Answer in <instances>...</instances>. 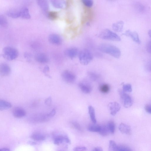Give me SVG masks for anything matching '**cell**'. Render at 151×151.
Segmentation results:
<instances>
[{
	"label": "cell",
	"instance_id": "6da1fadb",
	"mask_svg": "<svg viewBox=\"0 0 151 151\" xmlns=\"http://www.w3.org/2000/svg\"><path fill=\"white\" fill-rule=\"evenodd\" d=\"M98 48L101 51L117 58H119L121 55L120 50L116 46L111 44H101L99 45Z\"/></svg>",
	"mask_w": 151,
	"mask_h": 151
},
{
	"label": "cell",
	"instance_id": "7a4b0ae2",
	"mask_svg": "<svg viewBox=\"0 0 151 151\" xmlns=\"http://www.w3.org/2000/svg\"><path fill=\"white\" fill-rule=\"evenodd\" d=\"M100 38L104 40L119 41L121 40L120 37L116 34L108 29H105L101 32L98 35Z\"/></svg>",
	"mask_w": 151,
	"mask_h": 151
},
{
	"label": "cell",
	"instance_id": "3957f363",
	"mask_svg": "<svg viewBox=\"0 0 151 151\" xmlns=\"http://www.w3.org/2000/svg\"><path fill=\"white\" fill-rule=\"evenodd\" d=\"M78 55L80 62L83 65L88 64L93 58L91 52L87 49H84L81 50L79 52Z\"/></svg>",
	"mask_w": 151,
	"mask_h": 151
},
{
	"label": "cell",
	"instance_id": "277c9868",
	"mask_svg": "<svg viewBox=\"0 0 151 151\" xmlns=\"http://www.w3.org/2000/svg\"><path fill=\"white\" fill-rule=\"evenodd\" d=\"M3 56L7 60H13L18 56L19 52L16 48L10 46L5 47L3 49Z\"/></svg>",
	"mask_w": 151,
	"mask_h": 151
},
{
	"label": "cell",
	"instance_id": "5b68a950",
	"mask_svg": "<svg viewBox=\"0 0 151 151\" xmlns=\"http://www.w3.org/2000/svg\"><path fill=\"white\" fill-rule=\"evenodd\" d=\"M61 75L63 80L68 83H73L76 79V76L75 73L68 70H64Z\"/></svg>",
	"mask_w": 151,
	"mask_h": 151
},
{
	"label": "cell",
	"instance_id": "8992f818",
	"mask_svg": "<svg viewBox=\"0 0 151 151\" xmlns=\"http://www.w3.org/2000/svg\"><path fill=\"white\" fill-rule=\"evenodd\" d=\"M120 94L123 101L124 106L126 108L130 107L133 103L131 97L123 91L120 92Z\"/></svg>",
	"mask_w": 151,
	"mask_h": 151
},
{
	"label": "cell",
	"instance_id": "52a82bcc",
	"mask_svg": "<svg viewBox=\"0 0 151 151\" xmlns=\"http://www.w3.org/2000/svg\"><path fill=\"white\" fill-rule=\"evenodd\" d=\"M108 108L110 114L112 116H115L120 110L121 106L118 103L113 102L109 104Z\"/></svg>",
	"mask_w": 151,
	"mask_h": 151
},
{
	"label": "cell",
	"instance_id": "ba28073f",
	"mask_svg": "<svg viewBox=\"0 0 151 151\" xmlns=\"http://www.w3.org/2000/svg\"><path fill=\"white\" fill-rule=\"evenodd\" d=\"M122 35L130 37L134 42L138 44H139L141 43L138 35L136 31H132L130 30H127Z\"/></svg>",
	"mask_w": 151,
	"mask_h": 151
},
{
	"label": "cell",
	"instance_id": "9c48e42d",
	"mask_svg": "<svg viewBox=\"0 0 151 151\" xmlns=\"http://www.w3.org/2000/svg\"><path fill=\"white\" fill-rule=\"evenodd\" d=\"M11 72V68L7 64L2 63L0 65V75L1 76H8Z\"/></svg>",
	"mask_w": 151,
	"mask_h": 151
},
{
	"label": "cell",
	"instance_id": "30bf717a",
	"mask_svg": "<svg viewBox=\"0 0 151 151\" xmlns=\"http://www.w3.org/2000/svg\"><path fill=\"white\" fill-rule=\"evenodd\" d=\"M12 114L14 116L15 118H21L26 115V112L23 108L17 107L13 109Z\"/></svg>",
	"mask_w": 151,
	"mask_h": 151
},
{
	"label": "cell",
	"instance_id": "8fae6325",
	"mask_svg": "<svg viewBox=\"0 0 151 151\" xmlns=\"http://www.w3.org/2000/svg\"><path fill=\"white\" fill-rule=\"evenodd\" d=\"M49 41L52 44L59 45L62 43V39L59 35L55 34L50 35L48 38Z\"/></svg>",
	"mask_w": 151,
	"mask_h": 151
},
{
	"label": "cell",
	"instance_id": "7c38bea8",
	"mask_svg": "<svg viewBox=\"0 0 151 151\" xmlns=\"http://www.w3.org/2000/svg\"><path fill=\"white\" fill-rule=\"evenodd\" d=\"M66 55L73 59L75 58L79 53L78 49L75 47H71L66 49L64 52Z\"/></svg>",
	"mask_w": 151,
	"mask_h": 151
},
{
	"label": "cell",
	"instance_id": "4fadbf2b",
	"mask_svg": "<svg viewBox=\"0 0 151 151\" xmlns=\"http://www.w3.org/2000/svg\"><path fill=\"white\" fill-rule=\"evenodd\" d=\"M64 142L70 143V141L69 139L66 136L59 135L56 137L54 139V143L55 145H59Z\"/></svg>",
	"mask_w": 151,
	"mask_h": 151
},
{
	"label": "cell",
	"instance_id": "5bb4252c",
	"mask_svg": "<svg viewBox=\"0 0 151 151\" xmlns=\"http://www.w3.org/2000/svg\"><path fill=\"white\" fill-rule=\"evenodd\" d=\"M50 118L47 114H41L34 115L31 119L35 122H44L48 121Z\"/></svg>",
	"mask_w": 151,
	"mask_h": 151
},
{
	"label": "cell",
	"instance_id": "9a60e30c",
	"mask_svg": "<svg viewBox=\"0 0 151 151\" xmlns=\"http://www.w3.org/2000/svg\"><path fill=\"white\" fill-rule=\"evenodd\" d=\"M119 131L122 133L127 134H130L131 130L130 127L128 125L123 123H121L119 127Z\"/></svg>",
	"mask_w": 151,
	"mask_h": 151
},
{
	"label": "cell",
	"instance_id": "2e32d148",
	"mask_svg": "<svg viewBox=\"0 0 151 151\" xmlns=\"http://www.w3.org/2000/svg\"><path fill=\"white\" fill-rule=\"evenodd\" d=\"M35 59L38 62L41 63H45L48 62L49 59L47 55L44 53H40L37 54Z\"/></svg>",
	"mask_w": 151,
	"mask_h": 151
},
{
	"label": "cell",
	"instance_id": "e0dca14e",
	"mask_svg": "<svg viewBox=\"0 0 151 151\" xmlns=\"http://www.w3.org/2000/svg\"><path fill=\"white\" fill-rule=\"evenodd\" d=\"M124 25V22L122 20L119 21L113 24L112 27L114 31L120 32L122 31Z\"/></svg>",
	"mask_w": 151,
	"mask_h": 151
},
{
	"label": "cell",
	"instance_id": "ac0fdd59",
	"mask_svg": "<svg viewBox=\"0 0 151 151\" xmlns=\"http://www.w3.org/2000/svg\"><path fill=\"white\" fill-rule=\"evenodd\" d=\"M20 17L26 19H29L31 17L29 10L26 7H23L19 10Z\"/></svg>",
	"mask_w": 151,
	"mask_h": 151
},
{
	"label": "cell",
	"instance_id": "d6986e66",
	"mask_svg": "<svg viewBox=\"0 0 151 151\" xmlns=\"http://www.w3.org/2000/svg\"><path fill=\"white\" fill-rule=\"evenodd\" d=\"M12 106L10 102L4 100L0 99V111L8 109Z\"/></svg>",
	"mask_w": 151,
	"mask_h": 151
},
{
	"label": "cell",
	"instance_id": "ffe728a7",
	"mask_svg": "<svg viewBox=\"0 0 151 151\" xmlns=\"http://www.w3.org/2000/svg\"><path fill=\"white\" fill-rule=\"evenodd\" d=\"M79 86L81 91L85 93H90L92 90V88L89 85L82 83L79 84Z\"/></svg>",
	"mask_w": 151,
	"mask_h": 151
},
{
	"label": "cell",
	"instance_id": "44dd1931",
	"mask_svg": "<svg viewBox=\"0 0 151 151\" xmlns=\"http://www.w3.org/2000/svg\"><path fill=\"white\" fill-rule=\"evenodd\" d=\"M31 138L36 141H42L45 139V136L43 134L37 132L33 133L31 136Z\"/></svg>",
	"mask_w": 151,
	"mask_h": 151
},
{
	"label": "cell",
	"instance_id": "7402d4cb",
	"mask_svg": "<svg viewBox=\"0 0 151 151\" xmlns=\"http://www.w3.org/2000/svg\"><path fill=\"white\" fill-rule=\"evenodd\" d=\"M52 3L54 7L57 8H63L65 5V1L62 0L52 1Z\"/></svg>",
	"mask_w": 151,
	"mask_h": 151
},
{
	"label": "cell",
	"instance_id": "603a6c76",
	"mask_svg": "<svg viewBox=\"0 0 151 151\" xmlns=\"http://www.w3.org/2000/svg\"><path fill=\"white\" fill-rule=\"evenodd\" d=\"M101 127V125L91 124L89 125L88 126V129L90 132H97L99 133L100 131Z\"/></svg>",
	"mask_w": 151,
	"mask_h": 151
},
{
	"label": "cell",
	"instance_id": "cb8c5ba5",
	"mask_svg": "<svg viewBox=\"0 0 151 151\" xmlns=\"http://www.w3.org/2000/svg\"><path fill=\"white\" fill-rule=\"evenodd\" d=\"M88 109L89 114L92 121L93 123L96 124V121L94 108L91 106H89L88 107Z\"/></svg>",
	"mask_w": 151,
	"mask_h": 151
},
{
	"label": "cell",
	"instance_id": "d4e9b609",
	"mask_svg": "<svg viewBox=\"0 0 151 151\" xmlns=\"http://www.w3.org/2000/svg\"><path fill=\"white\" fill-rule=\"evenodd\" d=\"M108 151H118V147L113 140H110L109 142Z\"/></svg>",
	"mask_w": 151,
	"mask_h": 151
},
{
	"label": "cell",
	"instance_id": "484cf974",
	"mask_svg": "<svg viewBox=\"0 0 151 151\" xmlns=\"http://www.w3.org/2000/svg\"><path fill=\"white\" fill-rule=\"evenodd\" d=\"M7 14L11 18H17L20 17L19 10H11L8 12Z\"/></svg>",
	"mask_w": 151,
	"mask_h": 151
},
{
	"label": "cell",
	"instance_id": "4316f807",
	"mask_svg": "<svg viewBox=\"0 0 151 151\" xmlns=\"http://www.w3.org/2000/svg\"><path fill=\"white\" fill-rule=\"evenodd\" d=\"M38 4L41 9L44 11H47L48 9V5L47 2L45 0H38Z\"/></svg>",
	"mask_w": 151,
	"mask_h": 151
},
{
	"label": "cell",
	"instance_id": "83f0119b",
	"mask_svg": "<svg viewBox=\"0 0 151 151\" xmlns=\"http://www.w3.org/2000/svg\"><path fill=\"white\" fill-rule=\"evenodd\" d=\"M99 90L102 93H107L109 91L110 87L109 85L107 84H103L100 86Z\"/></svg>",
	"mask_w": 151,
	"mask_h": 151
},
{
	"label": "cell",
	"instance_id": "f1b7e54d",
	"mask_svg": "<svg viewBox=\"0 0 151 151\" xmlns=\"http://www.w3.org/2000/svg\"><path fill=\"white\" fill-rule=\"evenodd\" d=\"M109 132L107 126L101 125V128L99 133L101 135L103 136H106L109 134Z\"/></svg>",
	"mask_w": 151,
	"mask_h": 151
},
{
	"label": "cell",
	"instance_id": "f546056e",
	"mask_svg": "<svg viewBox=\"0 0 151 151\" xmlns=\"http://www.w3.org/2000/svg\"><path fill=\"white\" fill-rule=\"evenodd\" d=\"M109 133L113 134L115 130V124L113 121L111 120L109 122L107 125Z\"/></svg>",
	"mask_w": 151,
	"mask_h": 151
},
{
	"label": "cell",
	"instance_id": "4dcf8cb0",
	"mask_svg": "<svg viewBox=\"0 0 151 151\" xmlns=\"http://www.w3.org/2000/svg\"><path fill=\"white\" fill-rule=\"evenodd\" d=\"M47 16L51 20H55L58 17V13L55 11L49 12L48 13Z\"/></svg>",
	"mask_w": 151,
	"mask_h": 151
},
{
	"label": "cell",
	"instance_id": "1f68e13d",
	"mask_svg": "<svg viewBox=\"0 0 151 151\" xmlns=\"http://www.w3.org/2000/svg\"><path fill=\"white\" fill-rule=\"evenodd\" d=\"M7 24L8 22L6 18L3 15H0V25L6 27Z\"/></svg>",
	"mask_w": 151,
	"mask_h": 151
},
{
	"label": "cell",
	"instance_id": "d6a6232c",
	"mask_svg": "<svg viewBox=\"0 0 151 151\" xmlns=\"http://www.w3.org/2000/svg\"><path fill=\"white\" fill-rule=\"evenodd\" d=\"M88 75L89 78L92 81H96L99 78V75L96 73L91 72H89L88 73Z\"/></svg>",
	"mask_w": 151,
	"mask_h": 151
},
{
	"label": "cell",
	"instance_id": "836d02e7",
	"mask_svg": "<svg viewBox=\"0 0 151 151\" xmlns=\"http://www.w3.org/2000/svg\"><path fill=\"white\" fill-rule=\"evenodd\" d=\"M123 91L124 92H130L132 91L131 85L130 84H124L123 85Z\"/></svg>",
	"mask_w": 151,
	"mask_h": 151
},
{
	"label": "cell",
	"instance_id": "e575fe53",
	"mask_svg": "<svg viewBox=\"0 0 151 151\" xmlns=\"http://www.w3.org/2000/svg\"><path fill=\"white\" fill-rule=\"evenodd\" d=\"M118 151H132L131 149L128 146L124 145H118Z\"/></svg>",
	"mask_w": 151,
	"mask_h": 151
},
{
	"label": "cell",
	"instance_id": "d590c367",
	"mask_svg": "<svg viewBox=\"0 0 151 151\" xmlns=\"http://www.w3.org/2000/svg\"><path fill=\"white\" fill-rule=\"evenodd\" d=\"M82 1L84 5L88 7H91L93 4V1L91 0H83Z\"/></svg>",
	"mask_w": 151,
	"mask_h": 151
},
{
	"label": "cell",
	"instance_id": "8d00e7d4",
	"mask_svg": "<svg viewBox=\"0 0 151 151\" xmlns=\"http://www.w3.org/2000/svg\"><path fill=\"white\" fill-rule=\"evenodd\" d=\"M73 127L76 129L82 131V129L79 124L76 122H73L71 123Z\"/></svg>",
	"mask_w": 151,
	"mask_h": 151
},
{
	"label": "cell",
	"instance_id": "74e56055",
	"mask_svg": "<svg viewBox=\"0 0 151 151\" xmlns=\"http://www.w3.org/2000/svg\"><path fill=\"white\" fill-rule=\"evenodd\" d=\"M87 148L84 146H78L75 147L73 149V151H85Z\"/></svg>",
	"mask_w": 151,
	"mask_h": 151
},
{
	"label": "cell",
	"instance_id": "f35d334b",
	"mask_svg": "<svg viewBox=\"0 0 151 151\" xmlns=\"http://www.w3.org/2000/svg\"><path fill=\"white\" fill-rule=\"evenodd\" d=\"M45 104L47 106H50L51 105L52 99L51 97H49L46 98L45 100Z\"/></svg>",
	"mask_w": 151,
	"mask_h": 151
},
{
	"label": "cell",
	"instance_id": "ab89813d",
	"mask_svg": "<svg viewBox=\"0 0 151 151\" xmlns=\"http://www.w3.org/2000/svg\"><path fill=\"white\" fill-rule=\"evenodd\" d=\"M145 109L146 111L149 114L151 113V106L150 105L146 104L145 106Z\"/></svg>",
	"mask_w": 151,
	"mask_h": 151
},
{
	"label": "cell",
	"instance_id": "60d3db41",
	"mask_svg": "<svg viewBox=\"0 0 151 151\" xmlns=\"http://www.w3.org/2000/svg\"><path fill=\"white\" fill-rule=\"evenodd\" d=\"M56 113V110L55 109H53L52 110L47 114L48 116L50 118L54 116Z\"/></svg>",
	"mask_w": 151,
	"mask_h": 151
},
{
	"label": "cell",
	"instance_id": "b9f144b4",
	"mask_svg": "<svg viewBox=\"0 0 151 151\" xmlns=\"http://www.w3.org/2000/svg\"><path fill=\"white\" fill-rule=\"evenodd\" d=\"M49 67L47 66H45L44 69H43V73L45 74L46 76H49L48 75L47 73L49 72Z\"/></svg>",
	"mask_w": 151,
	"mask_h": 151
},
{
	"label": "cell",
	"instance_id": "7bdbcfd3",
	"mask_svg": "<svg viewBox=\"0 0 151 151\" xmlns=\"http://www.w3.org/2000/svg\"><path fill=\"white\" fill-rule=\"evenodd\" d=\"M146 49L147 52L150 53L151 52V42L150 41H148L147 44Z\"/></svg>",
	"mask_w": 151,
	"mask_h": 151
},
{
	"label": "cell",
	"instance_id": "ee69618b",
	"mask_svg": "<svg viewBox=\"0 0 151 151\" xmlns=\"http://www.w3.org/2000/svg\"><path fill=\"white\" fill-rule=\"evenodd\" d=\"M103 149L101 147H95L92 151H103Z\"/></svg>",
	"mask_w": 151,
	"mask_h": 151
},
{
	"label": "cell",
	"instance_id": "f6af8a7d",
	"mask_svg": "<svg viewBox=\"0 0 151 151\" xmlns=\"http://www.w3.org/2000/svg\"><path fill=\"white\" fill-rule=\"evenodd\" d=\"M0 151H10V150L8 148H4L0 149Z\"/></svg>",
	"mask_w": 151,
	"mask_h": 151
},
{
	"label": "cell",
	"instance_id": "bcb514c9",
	"mask_svg": "<svg viewBox=\"0 0 151 151\" xmlns=\"http://www.w3.org/2000/svg\"><path fill=\"white\" fill-rule=\"evenodd\" d=\"M29 143L32 145H35L36 144V143L35 142L32 141H29Z\"/></svg>",
	"mask_w": 151,
	"mask_h": 151
},
{
	"label": "cell",
	"instance_id": "7dc6e473",
	"mask_svg": "<svg viewBox=\"0 0 151 151\" xmlns=\"http://www.w3.org/2000/svg\"><path fill=\"white\" fill-rule=\"evenodd\" d=\"M148 35L150 36V37L151 36V30H148Z\"/></svg>",
	"mask_w": 151,
	"mask_h": 151
}]
</instances>
